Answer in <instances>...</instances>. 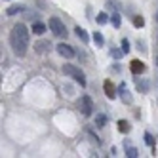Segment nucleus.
Here are the masks:
<instances>
[{
  "label": "nucleus",
  "instance_id": "1",
  "mask_svg": "<svg viewBox=\"0 0 158 158\" xmlns=\"http://www.w3.org/2000/svg\"><path fill=\"white\" fill-rule=\"evenodd\" d=\"M10 46H12L14 53L23 57L29 50V29L23 23H17L14 25L12 32H10Z\"/></svg>",
  "mask_w": 158,
  "mask_h": 158
},
{
  "label": "nucleus",
  "instance_id": "2",
  "mask_svg": "<svg viewBox=\"0 0 158 158\" xmlns=\"http://www.w3.org/2000/svg\"><path fill=\"white\" fill-rule=\"evenodd\" d=\"M63 73H65L67 76H71L73 80H74V82H78L82 88L88 84L84 71H82V69H78V67H74V65H71V63H65V65H63Z\"/></svg>",
  "mask_w": 158,
  "mask_h": 158
},
{
  "label": "nucleus",
  "instance_id": "3",
  "mask_svg": "<svg viewBox=\"0 0 158 158\" xmlns=\"http://www.w3.org/2000/svg\"><path fill=\"white\" fill-rule=\"evenodd\" d=\"M48 27H50V31L53 32L55 36H59V38H63V36H67L69 32H67V27H65V23L59 19V17H50V21H48Z\"/></svg>",
  "mask_w": 158,
  "mask_h": 158
},
{
  "label": "nucleus",
  "instance_id": "4",
  "mask_svg": "<svg viewBox=\"0 0 158 158\" xmlns=\"http://www.w3.org/2000/svg\"><path fill=\"white\" fill-rule=\"evenodd\" d=\"M78 109H80V112L84 116H92V112H94V101L89 95H82L80 101H78Z\"/></svg>",
  "mask_w": 158,
  "mask_h": 158
},
{
  "label": "nucleus",
  "instance_id": "5",
  "mask_svg": "<svg viewBox=\"0 0 158 158\" xmlns=\"http://www.w3.org/2000/svg\"><path fill=\"white\" fill-rule=\"evenodd\" d=\"M55 50H57V53L61 55V57H65V59H71V57L76 55V52L73 50V46H69V44H59Z\"/></svg>",
  "mask_w": 158,
  "mask_h": 158
},
{
  "label": "nucleus",
  "instance_id": "6",
  "mask_svg": "<svg viewBox=\"0 0 158 158\" xmlns=\"http://www.w3.org/2000/svg\"><path fill=\"white\" fill-rule=\"evenodd\" d=\"M118 94H120V97H122L124 103H128V105L133 103V97H131V94H130V89L126 88V84H120V86H118Z\"/></svg>",
  "mask_w": 158,
  "mask_h": 158
},
{
  "label": "nucleus",
  "instance_id": "7",
  "mask_svg": "<svg viewBox=\"0 0 158 158\" xmlns=\"http://www.w3.org/2000/svg\"><path fill=\"white\" fill-rule=\"evenodd\" d=\"M50 50H52V44L48 40H40V42L35 44V52L36 53H48Z\"/></svg>",
  "mask_w": 158,
  "mask_h": 158
},
{
  "label": "nucleus",
  "instance_id": "8",
  "mask_svg": "<svg viewBox=\"0 0 158 158\" xmlns=\"http://www.w3.org/2000/svg\"><path fill=\"white\" fill-rule=\"evenodd\" d=\"M103 89H105V95H107L109 99H114V97H116V92H118V89H114V86L110 84V80H105V82H103Z\"/></svg>",
  "mask_w": 158,
  "mask_h": 158
},
{
  "label": "nucleus",
  "instance_id": "9",
  "mask_svg": "<svg viewBox=\"0 0 158 158\" xmlns=\"http://www.w3.org/2000/svg\"><path fill=\"white\" fill-rule=\"evenodd\" d=\"M130 69H131V73H133V74H141V73H145L147 67H145V63H141L139 59H133V61H131V65H130Z\"/></svg>",
  "mask_w": 158,
  "mask_h": 158
},
{
  "label": "nucleus",
  "instance_id": "10",
  "mask_svg": "<svg viewBox=\"0 0 158 158\" xmlns=\"http://www.w3.org/2000/svg\"><path fill=\"white\" fill-rule=\"evenodd\" d=\"M135 86H137V89L143 92V94L149 92V82H147V80H139V78H135Z\"/></svg>",
  "mask_w": 158,
  "mask_h": 158
},
{
  "label": "nucleus",
  "instance_id": "11",
  "mask_svg": "<svg viewBox=\"0 0 158 158\" xmlns=\"http://www.w3.org/2000/svg\"><path fill=\"white\" fill-rule=\"evenodd\" d=\"M74 32H76V36L80 38V40H82L84 44H88V40H89V38H88V35H86V31H84L82 27H76V29H74Z\"/></svg>",
  "mask_w": 158,
  "mask_h": 158
},
{
  "label": "nucleus",
  "instance_id": "12",
  "mask_svg": "<svg viewBox=\"0 0 158 158\" xmlns=\"http://www.w3.org/2000/svg\"><path fill=\"white\" fill-rule=\"evenodd\" d=\"M32 32H35V35H44V32H46V25H42V23H32Z\"/></svg>",
  "mask_w": 158,
  "mask_h": 158
},
{
  "label": "nucleus",
  "instance_id": "13",
  "mask_svg": "<svg viewBox=\"0 0 158 158\" xmlns=\"http://www.w3.org/2000/svg\"><path fill=\"white\" fill-rule=\"evenodd\" d=\"M130 128H131V126H130L126 120H120V122H118V131H120V133H128Z\"/></svg>",
  "mask_w": 158,
  "mask_h": 158
},
{
  "label": "nucleus",
  "instance_id": "14",
  "mask_svg": "<svg viewBox=\"0 0 158 158\" xmlns=\"http://www.w3.org/2000/svg\"><path fill=\"white\" fill-rule=\"evenodd\" d=\"M126 156L128 158H137L139 156V151L135 147H126Z\"/></svg>",
  "mask_w": 158,
  "mask_h": 158
},
{
  "label": "nucleus",
  "instance_id": "15",
  "mask_svg": "<svg viewBox=\"0 0 158 158\" xmlns=\"http://www.w3.org/2000/svg\"><path fill=\"white\" fill-rule=\"evenodd\" d=\"M110 21H112V27H116V29H118V27H120V23H122L120 14H118V12H114V14L110 15Z\"/></svg>",
  "mask_w": 158,
  "mask_h": 158
},
{
  "label": "nucleus",
  "instance_id": "16",
  "mask_svg": "<svg viewBox=\"0 0 158 158\" xmlns=\"http://www.w3.org/2000/svg\"><path fill=\"white\" fill-rule=\"evenodd\" d=\"M94 42L97 44V46L101 48L105 44V38H103V35H101V32H94Z\"/></svg>",
  "mask_w": 158,
  "mask_h": 158
},
{
  "label": "nucleus",
  "instance_id": "17",
  "mask_svg": "<svg viewBox=\"0 0 158 158\" xmlns=\"http://www.w3.org/2000/svg\"><path fill=\"white\" fill-rule=\"evenodd\" d=\"M95 124L103 128L105 124H107V116H105V114H97V116H95Z\"/></svg>",
  "mask_w": 158,
  "mask_h": 158
},
{
  "label": "nucleus",
  "instance_id": "18",
  "mask_svg": "<svg viewBox=\"0 0 158 158\" xmlns=\"http://www.w3.org/2000/svg\"><path fill=\"white\" fill-rule=\"evenodd\" d=\"M21 6H12V8H8V15H15V14H19L21 12Z\"/></svg>",
  "mask_w": 158,
  "mask_h": 158
},
{
  "label": "nucleus",
  "instance_id": "19",
  "mask_svg": "<svg viewBox=\"0 0 158 158\" xmlns=\"http://www.w3.org/2000/svg\"><path fill=\"white\" fill-rule=\"evenodd\" d=\"M97 23H99V25H105V23H107V14H105V12L97 14Z\"/></svg>",
  "mask_w": 158,
  "mask_h": 158
},
{
  "label": "nucleus",
  "instance_id": "20",
  "mask_svg": "<svg viewBox=\"0 0 158 158\" xmlns=\"http://www.w3.org/2000/svg\"><path fill=\"white\" fill-rule=\"evenodd\" d=\"M133 25H135V27H143V25H145V19H143L141 15H135V17H133Z\"/></svg>",
  "mask_w": 158,
  "mask_h": 158
},
{
  "label": "nucleus",
  "instance_id": "21",
  "mask_svg": "<svg viewBox=\"0 0 158 158\" xmlns=\"http://www.w3.org/2000/svg\"><path fill=\"white\" fill-rule=\"evenodd\" d=\"M145 143H147V145H149V147H154V137H152V135H151L149 131H147V133H145Z\"/></svg>",
  "mask_w": 158,
  "mask_h": 158
},
{
  "label": "nucleus",
  "instance_id": "22",
  "mask_svg": "<svg viewBox=\"0 0 158 158\" xmlns=\"http://www.w3.org/2000/svg\"><path fill=\"white\" fill-rule=\"evenodd\" d=\"M120 46H122L124 53H128V52H130V42H128V38H122V42H120Z\"/></svg>",
  "mask_w": 158,
  "mask_h": 158
},
{
  "label": "nucleus",
  "instance_id": "23",
  "mask_svg": "<svg viewBox=\"0 0 158 158\" xmlns=\"http://www.w3.org/2000/svg\"><path fill=\"white\" fill-rule=\"evenodd\" d=\"M110 53H112V57H114V59H120V57H122V53H124V50H116V48H112V50H110Z\"/></svg>",
  "mask_w": 158,
  "mask_h": 158
},
{
  "label": "nucleus",
  "instance_id": "24",
  "mask_svg": "<svg viewBox=\"0 0 158 158\" xmlns=\"http://www.w3.org/2000/svg\"><path fill=\"white\" fill-rule=\"evenodd\" d=\"M6 2H10V0H6Z\"/></svg>",
  "mask_w": 158,
  "mask_h": 158
}]
</instances>
